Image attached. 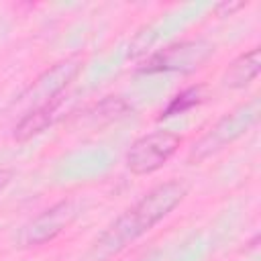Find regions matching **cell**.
<instances>
[{"label": "cell", "instance_id": "cell-1", "mask_svg": "<svg viewBox=\"0 0 261 261\" xmlns=\"http://www.w3.org/2000/svg\"><path fill=\"white\" fill-rule=\"evenodd\" d=\"M188 190L190 186L184 179H169L149 190L133 208L124 210L94 241L90 251L92 257L96 261H106L112 255L126 249L133 241H137L155 224H159L188 196Z\"/></svg>", "mask_w": 261, "mask_h": 261}, {"label": "cell", "instance_id": "cell-2", "mask_svg": "<svg viewBox=\"0 0 261 261\" xmlns=\"http://www.w3.org/2000/svg\"><path fill=\"white\" fill-rule=\"evenodd\" d=\"M259 114H261L259 96H253L249 102L239 104L234 110L224 114L198 143H194V147L188 155V161L190 163H200L206 157L214 155L216 151L224 149L226 145H230L232 141L243 137L259 120Z\"/></svg>", "mask_w": 261, "mask_h": 261}, {"label": "cell", "instance_id": "cell-3", "mask_svg": "<svg viewBox=\"0 0 261 261\" xmlns=\"http://www.w3.org/2000/svg\"><path fill=\"white\" fill-rule=\"evenodd\" d=\"M181 137L171 130H155L137 139L126 151V167L135 175H149L161 169L179 149Z\"/></svg>", "mask_w": 261, "mask_h": 261}, {"label": "cell", "instance_id": "cell-4", "mask_svg": "<svg viewBox=\"0 0 261 261\" xmlns=\"http://www.w3.org/2000/svg\"><path fill=\"white\" fill-rule=\"evenodd\" d=\"M214 53V47L202 39L198 41H179L167 45L165 49L153 53L145 65L139 69L141 73H161V71H179L190 73L200 69Z\"/></svg>", "mask_w": 261, "mask_h": 261}, {"label": "cell", "instance_id": "cell-5", "mask_svg": "<svg viewBox=\"0 0 261 261\" xmlns=\"http://www.w3.org/2000/svg\"><path fill=\"white\" fill-rule=\"evenodd\" d=\"M77 214H80V206L73 198L53 204L51 208L43 210L41 214H37L33 220H29L22 226V230L18 234V245L20 247H39V245L53 241L77 218Z\"/></svg>", "mask_w": 261, "mask_h": 261}, {"label": "cell", "instance_id": "cell-6", "mask_svg": "<svg viewBox=\"0 0 261 261\" xmlns=\"http://www.w3.org/2000/svg\"><path fill=\"white\" fill-rule=\"evenodd\" d=\"M80 69H82V57H77V55L67 57V59L55 63L43 75H39L33 82V86L27 90V94H22L20 98H31L35 102V106H39V104H43V102L63 94V90L80 73Z\"/></svg>", "mask_w": 261, "mask_h": 261}, {"label": "cell", "instance_id": "cell-7", "mask_svg": "<svg viewBox=\"0 0 261 261\" xmlns=\"http://www.w3.org/2000/svg\"><path fill=\"white\" fill-rule=\"evenodd\" d=\"M63 102H65V98H63V94H59V96H55V98H51V100H47V102L31 108L18 120V124L14 126V135L12 137L22 143V141H29L31 137L39 135L41 130H45L55 120V116L61 110Z\"/></svg>", "mask_w": 261, "mask_h": 261}, {"label": "cell", "instance_id": "cell-8", "mask_svg": "<svg viewBox=\"0 0 261 261\" xmlns=\"http://www.w3.org/2000/svg\"><path fill=\"white\" fill-rule=\"evenodd\" d=\"M259 69H261V51H259V47H253L251 51L239 55L228 65V69L222 75V84L232 90L245 88L259 75Z\"/></svg>", "mask_w": 261, "mask_h": 261}, {"label": "cell", "instance_id": "cell-9", "mask_svg": "<svg viewBox=\"0 0 261 261\" xmlns=\"http://www.w3.org/2000/svg\"><path fill=\"white\" fill-rule=\"evenodd\" d=\"M202 100H204V86H192V88L179 92V94L167 104V108L161 112L159 118H167V116H173V114H184L186 110L198 106Z\"/></svg>", "mask_w": 261, "mask_h": 261}, {"label": "cell", "instance_id": "cell-10", "mask_svg": "<svg viewBox=\"0 0 261 261\" xmlns=\"http://www.w3.org/2000/svg\"><path fill=\"white\" fill-rule=\"evenodd\" d=\"M10 177H12V171H10V169H0V192L8 186Z\"/></svg>", "mask_w": 261, "mask_h": 261}]
</instances>
